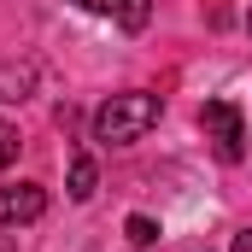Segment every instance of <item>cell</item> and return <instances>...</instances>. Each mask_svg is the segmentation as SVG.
Returning a JSON list of instances; mask_svg holds the SVG:
<instances>
[{
    "instance_id": "6da1fadb",
    "label": "cell",
    "mask_w": 252,
    "mask_h": 252,
    "mask_svg": "<svg viewBox=\"0 0 252 252\" xmlns=\"http://www.w3.org/2000/svg\"><path fill=\"white\" fill-rule=\"evenodd\" d=\"M158 94H147V88H124V94H112L100 112H94V141H106V147H129V141H141L147 129L158 124Z\"/></svg>"
},
{
    "instance_id": "7a4b0ae2",
    "label": "cell",
    "mask_w": 252,
    "mask_h": 252,
    "mask_svg": "<svg viewBox=\"0 0 252 252\" xmlns=\"http://www.w3.org/2000/svg\"><path fill=\"white\" fill-rule=\"evenodd\" d=\"M199 129H205V141H211V153L223 164H241L247 158V118H241L235 100H205L199 106Z\"/></svg>"
},
{
    "instance_id": "3957f363",
    "label": "cell",
    "mask_w": 252,
    "mask_h": 252,
    "mask_svg": "<svg viewBox=\"0 0 252 252\" xmlns=\"http://www.w3.org/2000/svg\"><path fill=\"white\" fill-rule=\"evenodd\" d=\"M41 211H47V188H41V182H6V188H0V223H6V229L35 223Z\"/></svg>"
},
{
    "instance_id": "277c9868",
    "label": "cell",
    "mask_w": 252,
    "mask_h": 252,
    "mask_svg": "<svg viewBox=\"0 0 252 252\" xmlns=\"http://www.w3.org/2000/svg\"><path fill=\"white\" fill-rule=\"evenodd\" d=\"M82 12H100V18H112V24H124V30H147L153 24V0H76Z\"/></svg>"
},
{
    "instance_id": "5b68a950",
    "label": "cell",
    "mask_w": 252,
    "mask_h": 252,
    "mask_svg": "<svg viewBox=\"0 0 252 252\" xmlns=\"http://www.w3.org/2000/svg\"><path fill=\"white\" fill-rule=\"evenodd\" d=\"M30 94H35V64L30 59L0 64V106H18V100H30Z\"/></svg>"
},
{
    "instance_id": "8992f818",
    "label": "cell",
    "mask_w": 252,
    "mask_h": 252,
    "mask_svg": "<svg viewBox=\"0 0 252 252\" xmlns=\"http://www.w3.org/2000/svg\"><path fill=\"white\" fill-rule=\"evenodd\" d=\"M94 188H100V170H94L88 153H76V158H70V199L82 205V199H94Z\"/></svg>"
},
{
    "instance_id": "52a82bcc",
    "label": "cell",
    "mask_w": 252,
    "mask_h": 252,
    "mask_svg": "<svg viewBox=\"0 0 252 252\" xmlns=\"http://www.w3.org/2000/svg\"><path fill=\"white\" fill-rule=\"evenodd\" d=\"M124 235H129V241H135V247H153V241H158V223L135 211V217H129V223H124Z\"/></svg>"
},
{
    "instance_id": "ba28073f",
    "label": "cell",
    "mask_w": 252,
    "mask_h": 252,
    "mask_svg": "<svg viewBox=\"0 0 252 252\" xmlns=\"http://www.w3.org/2000/svg\"><path fill=\"white\" fill-rule=\"evenodd\" d=\"M18 153H24V135L0 118V170H6V164H18Z\"/></svg>"
},
{
    "instance_id": "9c48e42d",
    "label": "cell",
    "mask_w": 252,
    "mask_h": 252,
    "mask_svg": "<svg viewBox=\"0 0 252 252\" xmlns=\"http://www.w3.org/2000/svg\"><path fill=\"white\" fill-rule=\"evenodd\" d=\"M235 252H252V229H241V235H235Z\"/></svg>"
},
{
    "instance_id": "30bf717a",
    "label": "cell",
    "mask_w": 252,
    "mask_h": 252,
    "mask_svg": "<svg viewBox=\"0 0 252 252\" xmlns=\"http://www.w3.org/2000/svg\"><path fill=\"white\" fill-rule=\"evenodd\" d=\"M247 30H252V12H247Z\"/></svg>"
}]
</instances>
